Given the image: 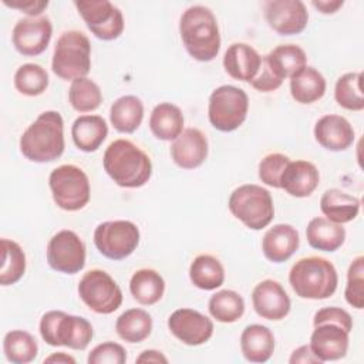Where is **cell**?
Instances as JSON below:
<instances>
[{
	"instance_id": "obj_25",
	"label": "cell",
	"mask_w": 364,
	"mask_h": 364,
	"mask_svg": "<svg viewBox=\"0 0 364 364\" xmlns=\"http://www.w3.org/2000/svg\"><path fill=\"white\" fill-rule=\"evenodd\" d=\"M107 135V121L100 115H80L71 127L73 142L82 152H95Z\"/></svg>"
},
{
	"instance_id": "obj_30",
	"label": "cell",
	"mask_w": 364,
	"mask_h": 364,
	"mask_svg": "<svg viewBox=\"0 0 364 364\" xmlns=\"http://www.w3.org/2000/svg\"><path fill=\"white\" fill-rule=\"evenodd\" d=\"M144 119V104L135 95L117 98L109 108L111 125L121 134L135 132Z\"/></svg>"
},
{
	"instance_id": "obj_19",
	"label": "cell",
	"mask_w": 364,
	"mask_h": 364,
	"mask_svg": "<svg viewBox=\"0 0 364 364\" xmlns=\"http://www.w3.org/2000/svg\"><path fill=\"white\" fill-rule=\"evenodd\" d=\"M208 139L198 128H186L171 145L172 161L182 169H195L208 158Z\"/></svg>"
},
{
	"instance_id": "obj_26",
	"label": "cell",
	"mask_w": 364,
	"mask_h": 364,
	"mask_svg": "<svg viewBox=\"0 0 364 364\" xmlns=\"http://www.w3.org/2000/svg\"><path fill=\"white\" fill-rule=\"evenodd\" d=\"M360 205L361 202L358 198L337 188L327 189L320 199V209L326 219L338 225L355 219L360 212Z\"/></svg>"
},
{
	"instance_id": "obj_31",
	"label": "cell",
	"mask_w": 364,
	"mask_h": 364,
	"mask_svg": "<svg viewBox=\"0 0 364 364\" xmlns=\"http://www.w3.org/2000/svg\"><path fill=\"white\" fill-rule=\"evenodd\" d=\"M263 60L282 81L290 78L299 70L306 67L307 63L304 50L296 44L277 46L269 54L263 55Z\"/></svg>"
},
{
	"instance_id": "obj_11",
	"label": "cell",
	"mask_w": 364,
	"mask_h": 364,
	"mask_svg": "<svg viewBox=\"0 0 364 364\" xmlns=\"http://www.w3.org/2000/svg\"><path fill=\"white\" fill-rule=\"evenodd\" d=\"M139 229L131 220H107L94 230V245L107 259L122 260L139 245Z\"/></svg>"
},
{
	"instance_id": "obj_15",
	"label": "cell",
	"mask_w": 364,
	"mask_h": 364,
	"mask_svg": "<svg viewBox=\"0 0 364 364\" xmlns=\"http://www.w3.org/2000/svg\"><path fill=\"white\" fill-rule=\"evenodd\" d=\"M53 36V24L48 17H24L13 27V46L26 57H36L46 51Z\"/></svg>"
},
{
	"instance_id": "obj_6",
	"label": "cell",
	"mask_w": 364,
	"mask_h": 364,
	"mask_svg": "<svg viewBox=\"0 0 364 364\" xmlns=\"http://www.w3.org/2000/svg\"><path fill=\"white\" fill-rule=\"evenodd\" d=\"M91 68V44L88 37L78 30L64 31L55 41L51 70L61 80L85 77Z\"/></svg>"
},
{
	"instance_id": "obj_8",
	"label": "cell",
	"mask_w": 364,
	"mask_h": 364,
	"mask_svg": "<svg viewBox=\"0 0 364 364\" xmlns=\"http://www.w3.org/2000/svg\"><path fill=\"white\" fill-rule=\"evenodd\" d=\"M48 185L55 205L67 212L82 209L91 196L87 173L71 164L54 168L48 176Z\"/></svg>"
},
{
	"instance_id": "obj_40",
	"label": "cell",
	"mask_w": 364,
	"mask_h": 364,
	"mask_svg": "<svg viewBox=\"0 0 364 364\" xmlns=\"http://www.w3.org/2000/svg\"><path fill=\"white\" fill-rule=\"evenodd\" d=\"M14 87L20 94L27 97L41 95L48 87V74L38 64H23L14 74Z\"/></svg>"
},
{
	"instance_id": "obj_23",
	"label": "cell",
	"mask_w": 364,
	"mask_h": 364,
	"mask_svg": "<svg viewBox=\"0 0 364 364\" xmlns=\"http://www.w3.org/2000/svg\"><path fill=\"white\" fill-rule=\"evenodd\" d=\"M260 54L246 43H235L228 47L223 55L225 71L235 80L250 82L259 73Z\"/></svg>"
},
{
	"instance_id": "obj_44",
	"label": "cell",
	"mask_w": 364,
	"mask_h": 364,
	"mask_svg": "<svg viewBox=\"0 0 364 364\" xmlns=\"http://www.w3.org/2000/svg\"><path fill=\"white\" fill-rule=\"evenodd\" d=\"M321 323L337 324L348 333L353 330V318L348 314V311H346L341 307H323V309L317 310L314 314V318H313V324L317 326Z\"/></svg>"
},
{
	"instance_id": "obj_46",
	"label": "cell",
	"mask_w": 364,
	"mask_h": 364,
	"mask_svg": "<svg viewBox=\"0 0 364 364\" xmlns=\"http://www.w3.org/2000/svg\"><path fill=\"white\" fill-rule=\"evenodd\" d=\"M3 4L11 9H17L26 13L28 17H40V14L47 9V0H3Z\"/></svg>"
},
{
	"instance_id": "obj_13",
	"label": "cell",
	"mask_w": 364,
	"mask_h": 364,
	"mask_svg": "<svg viewBox=\"0 0 364 364\" xmlns=\"http://www.w3.org/2000/svg\"><path fill=\"white\" fill-rule=\"evenodd\" d=\"M48 266L64 274H75L85 266V245L68 229L57 232L47 245Z\"/></svg>"
},
{
	"instance_id": "obj_2",
	"label": "cell",
	"mask_w": 364,
	"mask_h": 364,
	"mask_svg": "<svg viewBox=\"0 0 364 364\" xmlns=\"http://www.w3.org/2000/svg\"><path fill=\"white\" fill-rule=\"evenodd\" d=\"M179 34L185 50L192 58L208 63L219 54V26L215 14L208 7H188L179 20Z\"/></svg>"
},
{
	"instance_id": "obj_38",
	"label": "cell",
	"mask_w": 364,
	"mask_h": 364,
	"mask_svg": "<svg viewBox=\"0 0 364 364\" xmlns=\"http://www.w3.org/2000/svg\"><path fill=\"white\" fill-rule=\"evenodd\" d=\"M363 74L361 73H346L343 74L334 87L336 102L348 111L364 109V95L361 88Z\"/></svg>"
},
{
	"instance_id": "obj_43",
	"label": "cell",
	"mask_w": 364,
	"mask_h": 364,
	"mask_svg": "<svg viewBox=\"0 0 364 364\" xmlns=\"http://www.w3.org/2000/svg\"><path fill=\"white\" fill-rule=\"evenodd\" d=\"M127 361L125 348L114 341H105L95 346L87 358L88 364H124Z\"/></svg>"
},
{
	"instance_id": "obj_33",
	"label": "cell",
	"mask_w": 364,
	"mask_h": 364,
	"mask_svg": "<svg viewBox=\"0 0 364 364\" xmlns=\"http://www.w3.org/2000/svg\"><path fill=\"white\" fill-rule=\"evenodd\" d=\"M189 279L200 290H215L225 282V269L215 256L199 255L189 266Z\"/></svg>"
},
{
	"instance_id": "obj_49",
	"label": "cell",
	"mask_w": 364,
	"mask_h": 364,
	"mask_svg": "<svg viewBox=\"0 0 364 364\" xmlns=\"http://www.w3.org/2000/svg\"><path fill=\"white\" fill-rule=\"evenodd\" d=\"M136 363H168V358L158 350H145L136 357Z\"/></svg>"
},
{
	"instance_id": "obj_42",
	"label": "cell",
	"mask_w": 364,
	"mask_h": 364,
	"mask_svg": "<svg viewBox=\"0 0 364 364\" xmlns=\"http://www.w3.org/2000/svg\"><path fill=\"white\" fill-rule=\"evenodd\" d=\"M291 159L287 155L274 152L266 155L259 162V179L272 188L280 189V176Z\"/></svg>"
},
{
	"instance_id": "obj_3",
	"label": "cell",
	"mask_w": 364,
	"mask_h": 364,
	"mask_svg": "<svg viewBox=\"0 0 364 364\" xmlns=\"http://www.w3.org/2000/svg\"><path fill=\"white\" fill-rule=\"evenodd\" d=\"M20 152L31 162L58 159L65 148L64 121L58 111H44L20 136Z\"/></svg>"
},
{
	"instance_id": "obj_24",
	"label": "cell",
	"mask_w": 364,
	"mask_h": 364,
	"mask_svg": "<svg viewBox=\"0 0 364 364\" xmlns=\"http://www.w3.org/2000/svg\"><path fill=\"white\" fill-rule=\"evenodd\" d=\"M240 350L250 363H266L274 353V336L262 324H249L240 334Z\"/></svg>"
},
{
	"instance_id": "obj_10",
	"label": "cell",
	"mask_w": 364,
	"mask_h": 364,
	"mask_svg": "<svg viewBox=\"0 0 364 364\" xmlns=\"http://www.w3.org/2000/svg\"><path fill=\"white\" fill-rule=\"evenodd\" d=\"M77 290L84 304L97 314H111L122 304L119 286L101 269H92L84 273Z\"/></svg>"
},
{
	"instance_id": "obj_1",
	"label": "cell",
	"mask_w": 364,
	"mask_h": 364,
	"mask_svg": "<svg viewBox=\"0 0 364 364\" xmlns=\"http://www.w3.org/2000/svg\"><path fill=\"white\" fill-rule=\"evenodd\" d=\"M107 175L121 188H141L152 175L151 158L128 139L112 141L102 156Z\"/></svg>"
},
{
	"instance_id": "obj_35",
	"label": "cell",
	"mask_w": 364,
	"mask_h": 364,
	"mask_svg": "<svg viewBox=\"0 0 364 364\" xmlns=\"http://www.w3.org/2000/svg\"><path fill=\"white\" fill-rule=\"evenodd\" d=\"M208 309L216 321L235 323L245 313V300L237 291L225 289L210 296Z\"/></svg>"
},
{
	"instance_id": "obj_37",
	"label": "cell",
	"mask_w": 364,
	"mask_h": 364,
	"mask_svg": "<svg viewBox=\"0 0 364 364\" xmlns=\"http://www.w3.org/2000/svg\"><path fill=\"white\" fill-rule=\"evenodd\" d=\"M26 272V255L21 246L10 239H1V267L0 284L10 286L17 283Z\"/></svg>"
},
{
	"instance_id": "obj_48",
	"label": "cell",
	"mask_w": 364,
	"mask_h": 364,
	"mask_svg": "<svg viewBox=\"0 0 364 364\" xmlns=\"http://www.w3.org/2000/svg\"><path fill=\"white\" fill-rule=\"evenodd\" d=\"M311 4L323 14H334L340 7H343V0H313Z\"/></svg>"
},
{
	"instance_id": "obj_21",
	"label": "cell",
	"mask_w": 364,
	"mask_h": 364,
	"mask_svg": "<svg viewBox=\"0 0 364 364\" xmlns=\"http://www.w3.org/2000/svg\"><path fill=\"white\" fill-rule=\"evenodd\" d=\"M320 173L314 164L309 161H290L280 176V189L290 196L307 198L318 186Z\"/></svg>"
},
{
	"instance_id": "obj_27",
	"label": "cell",
	"mask_w": 364,
	"mask_h": 364,
	"mask_svg": "<svg viewBox=\"0 0 364 364\" xmlns=\"http://www.w3.org/2000/svg\"><path fill=\"white\" fill-rule=\"evenodd\" d=\"M306 237L313 249L336 252L343 246L346 240V229L343 225L317 216L309 222L306 228Z\"/></svg>"
},
{
	"instance_id": "obj_32",
	"label": "cell",
	"mask_w": 364,
	"mask_h": 364,
	"mask_svg": "<svg viewBox=\"0 0 364 364\" xmlns=\"http://www.w3.org/2000/svg\"><path fill=\"white\" fill-rule=\"evenodd\" d=\"M129 291L139 304L152 306L162 299L165 280L154 269H139L129 280Z\"/></svg>"
},
{
	"instance_id": "obj_12",
	"label": "cell",
	"mask_w": 364,
	"mask_h": 364,
	"mask_svg": "<svg viewBox=\"0 0 364 364\" xmlns=\"http://www.w3.org/2000/svg\"><path fill=\"white\" fill-rule=\"evenodd\" d=\"M88 30L100 40H117L124 31V16L121 10L108 0L74 1Z\"/></svg>"
},
{
	"instance_id": "obj_9",
	"label": "cell",
	"mask_w": 364,
	"mask_h": 364,
	"mask_svg": "<svg viewBox=\"0 0 364 364\" xmlns=\"http://www.w3.org/2000/svg\"><path fill=\"white\" fill-rule=\"evenodd\" d=\"M249 111L247 94L235 85H220L209 97L208 118L210 125L220 132L237 129Z\"/></svg>"
},
{
	"instance_id": "obj_50",
	"label": "cell",
	"mask_w": 364,
	"mask_h": 364,
	"mask_svg": "<svg viewBox=\"0 0 364 364\" xmlns=\"http://www.w3.org/2000/svg\"><path fill=\"white\" fill-rule=\"evenodd\" d=\"M44 363H57V364H75V358L65 354V353H53L47 358H44Z\"/></svg>"
},
{
	"instance_id": "obj_36",
	"label": "cell",
	"mask_w": 364,
	"mask_h": 364,
	"mask_svg": "<svg viewBox=\"0 0 364 364\" xmlns=\"http://www.w3.org/2000/svg\"><path fill=\"white\" fill-rule=\"evenodd\" d=\"M3 351L10 363L27 364L37 357L38 344L28 331L11 330L4 336Z\"/></svg>"
},
{
	"instance_id": "obj_28",
	"label": "cell",
	"mask_w": 364,
	"mask_h": 364,
	"mask_svg": "<svg viewBox=\"0 0 364 364\" xmlns=\"http://www.w3.org/2000/svg\"><path fill=\"white\" fill-rule=\"evenodd\" d=\"M326 78L314 67L306 65L290 77V94L299 104H313L326 94Z\"/></svg>"
},
{
	"instance_id": "obj_34",
	"label": "cell",
	"mask_w": 364,
	"mask_h": 364,
	"mask_svg": "<svg viewBox=\"0 0 364 364\" xmlns=\"http://www.w3.org/2000/svg\"><path fill=\"white\" fill-rule=\"evenodd\" d=\"M115 331L127 343H141L151 336L152 317L144 309L125 310L115 321Z\"/></svg>"
},
{
	"instance_id": "obj_16",
	"label": "cell",
	"mask_w": 364,
	"mask_h": 364,
	"mask_svg": "<svg viewBox=\"0 0 364 364\" xmlns=\"http://www.w3.org/2000/svg\"><path fill=\"white\" fill-rule=\"evenodd\" d=\"M169 331L186 346L205 344L213 334V321L193 309H178L168 318Z\"/></svg>"
},
{
	"instance_id": "obj_47",
	"label": "cell",
	"mask_w": 364,
	"mask_h": 364,
	"mask_svg": "<svg viewBox=\"0 0 364 364\" xmlns=\"http://www.w3.org/2000/svg\"><path fill=\"white\" fill-rule=\"evenodd\" d=\"M290 364H321V361L313 354L310 346H300L297 347L290 358H289Z\"/></svg>"
},
{
	"instance_id": "obj_4",
	"label": "cell",
	"mask_w": 364,
	"mask_h": 364,
	"mask_svg": "<svg viewBox=\"0 0 364 364\" xmlns=\"http://www.w3.org/2000/svg\"><path fill=\"white\" fill-rule=\"evenodd\" d=\"M289 283L301 299L324 300L334 294L338 274L334 264L320 256L299 259L289 272Z\"/></svg>"
},
{
	"instance_id": "obj_18",
	"label": "cell",
	"mask_w": 364,
	"mask_h": 364,
	"mask_svg": "<svg viewBox=\"0 0 364 364\" xmlns=\"http://www.w3.org/2000/svg\"><path fill=\"white\" fill-rule=\"evenodd\" d=\"M348 331L333 323L314 326L310 336V348L321 361H336L346 357L348 350Z\"/></svg>"
},
{
	"instance_id": "obj_29",
	"label": "cell",
	"mask_w": 364,
	"mask_h": 364,
	"mask_svg": "<svg viewBox=\"0 0 364 364\" xmlns=\"http://www.w3.org/2000/svg\"><path fill=\"white\" fill-rule=\"evenodd\" d=\"M149 129L156 139L173 141L183 131V114L171 102L155 105L149 115Z\"/></svg>"
},
{
	"instance_id": "obj_45",
	"label": "cell",
	"mask_w": 364,
	"mask_h": 364,
	"mask_svg": "<svg viewBox=\"0 0 364 364\" xmlns=\"http://www.w3.org/2000/svg\"><path fill=\"white\" fill-rule=\"evenodd\" d=\"M282 84H283V81L279 77H276V74L270 70V67L267 65V63L262 57L260 70H259L257 75L250 81V85L257 91L270 92V91L277 90Z\"/></svg>"
},
{
	"instance_id": "obj_20",
	"label": "cell",
	"mask_w": 364,
	"mask_h": 364,
	"mask_svg": "<svg viewBox=\"0 0 364 364\" xmlns=\"http://www.w3.org/2000/svg\"><path fill=\"white\" fill-rule=\"evenodd\" d=\"M314 138L324 149L340 152L353 145L354 129L344 117L327 114L317 119L314 125Z\"/></svg>"
},
{
	"instance_id": "obj_22",
	"label": "cell",
	"mask_w": 364,
	"mask_h": 364,
	"mask_svg": "<svg viewBox=\"0 0 364 364\" xmlns=\"http://www.w3.org/2000/svg\"><path fill=\"white\" fill-rule=\"evenodd\" d=\"M300 236L296 228L289 223H277L270 228L262 240V250L267 260L283 263L299 249Z\"/></svg>"
},
{
	"instance_id": "obj_7",
	"label": "cell",
	"mask_w": 364,
	"mask_h": 364,
	"mask_svg": "<svg viewBox=\"0 0 364 364\" xmlns=\"http://www.w3.org/2000/svg\"><path fill=\"white\" fill-rule=\"evenodd\" d=\"M228 206L230 213L252 230H260L269 226L274 218L270 192L255 183L237 186L230 193Z\"/></svg>"
},
{
	"instance_id": "obj_17",
	"label": "cell",
	"mask_w": 364,
	"mask_h": 364,
	"mask_svg": "<svg viewBox=\"0 0 364 364\" xmlns=\"http://www.w3.org/2000/svg\"><path fill=\"white\" fill-rule=\"evenodd\" d=\"M253 309L262 318L283 320L291 307V301L283 286L272 279L257 283L252 291Z\"/></svg>"
},
{
	"instance_id": "obj_5",
	"label": "cell",
	"mask_w": 364,
	"mask_h": 364,
	"mask_svg": "<svg viewBox=\"0 0 364 364\" xmlns=\"http://www.w3.org/2000/svg\"><path fill=\"white\" fill-rule=\"evenodd\" d=\"M41 338L51 347L85 350L94 337L91 323L80 316L50 310L40 320Z\"/></svg>"
},
{
	"instance_id": "obj_41",
	"label": "cell",
	"mask_w": 364,
	"mask_h": 364,
	"mask_svg": "<svg viewBox=\"0 0 364 364\" xmlns=\"http://www.w3.org/2000/svg\"><path fill=\"white\" fill-rule=\"evenodd\" d=\"M344 297L351 307L357 310H361L364 307V257L363 256H357L348 267Z\"/></svg>"
},
{
	"instance_id": "obj_14",
	"label": "cell",
	"mask_w": 364,
	"mask_h": 364,
	"mask_svg": "<svg viewBox=\"0 0 364 364\" xmlns=\"http://www.w3.org/2000/svg\"><path fill=\"white\" fill-rule=\"evenodd\" d=\"M263 10L266 23L280 36L300 34L309 23L306 4L300 0H269Z\"/></svg>"
},
{
	"instance_id": "obj_39",
	"label": "cell",
	"mask_w": 364,
	"mask_h": 364,
	"mask_svg": "<svg viewBox=\"0 0 364 364\" xmlns=\"http://www.w3.org/2000/svg\"><path fill=\"white\" fill-rule=\"evenodd\" d=\"M68 101L78 112H91L102 102V92L97 82L87 77L71 81L68 90Z\"/></svg>"
}]
</instances>
